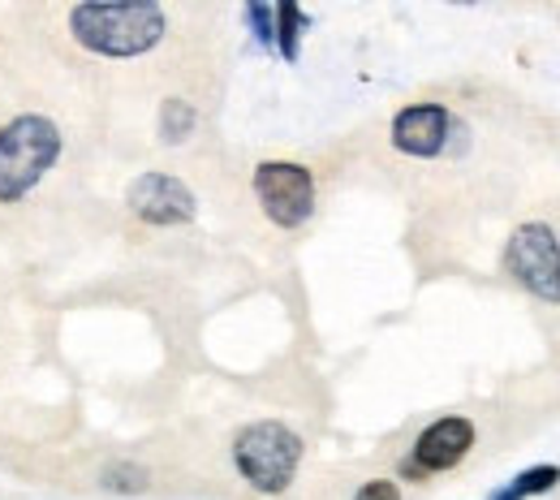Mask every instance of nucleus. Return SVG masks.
Instances as JSON below:
<instances>
[{"label":"nucleus","mask_w":560,"mask_h":500,"mask_svg":"<svg viewBox=\"0 0 560 500\" xmlns=\"http://www.w3.org/2000/svg\"><path fill=\"white\" fill-rule=\"evenodd\" d=\"M195 126H199V113L186 100H168L160 108V135H164V143H186L195 135Z\"/></svg>","instance_id":"11"},{"label":"nucleus","mask_w":560,"mask_h":500,"mask_svg":"<svg viewBox=\"0 0 560 500\" xmlns=\"http://www.w3.org/2000/svg\"><path fill=\"white\" fill-rule=\"evenodd\" d=\"M277 13V53L284 61H298V53H302V26H306V13L293 4V0H284L272 9Z\"/></svg>","instance_id":"10"},{"label":"nucleus","mask_w":560,"mask_h":500,"mask_svg":"<svg viewBox=\"0 0 560 500\" xmlns=\"http://www.w3.org/2000/svg\"><path fill=\"white\" fill-rule=\"evenodd\" d=\"M246 22H250V31H255L259 48H277V13H272L268 4L250 0V4H246Z\"/></svg>","instance_id":"13"},{"label":"nucleus","mask_w":560,"mask_h":500,"mask_svg":"<svg viewBox=\"0 0 560 500\" xmlns=\"http://www.w3.org/2000/svg\"><path fill=\"white\" fill-rule=\"evenodd\" d=\"M448 135H453V117L444 104H410L393 117V147L401 155H415V160H435L444 155L448 147Z\"/></svg>","instance_id":"8"},{"label":"nucleus","mask_w":560,"mask_h":500,"mask_svg":"<svg viewBox=\"0 0 560 500\" xmlns=\"http://www.w3.org/2000/svg\"><path fill=\"white\" fill-rule=\"evenodd\" d=\"M233 466H237V475L255 492L280 497L298 479L302 435L293 428H284V423H277V419H259V423L237 431V440H233Z\"/></svg>","instance_id":"3"},{"label":"nucleus","mask_w":560,"mask_h":500,"mask_svg":"<svg viewBox=\"0 0 560 500\" xmlns=\"http://www.w3.org/2000/svg\"><path fill=\"white\" fill-rule=\"evenodd\" d=\"M560 484V466H530L522 470L509 488H500L491 500H530V497H548L552 488Z\"/></svg>","instance_id":"9"},{"label":"nucleus","mask_w":560,"mask_h":500,"mask_svg":"<svg viewBox=\"0 0 560 500\" xmlns=\"http://www.w3.org/2000/svg\"><path fill=\"white\" fill-rule=\"evenodd\" d=\"M61 160V130L39 117L22 113L0 126V204H22Z\"/></svg>","instance_id":"2"},{"label":"nucleus","mask_w":560,"mask_h":500,"mask_svg":"<svg viewBox=\"0 0 560 500\" xmlns=\"http://www.w3.org/2000/svg\"><path fill=\"white\" fill-rule=\"evenodd\" d=\"M126 204H130V212L139 216L142 224H155V229L195 220V195L173 173H142V177H135Z\"/></svg>","instance_id":"7"},{"label":"nucleus","mask_w":560,"mask_h":500,"mask_svg":"<svg viewBox=\"0 0 560 500\" xmlns=\"http://www.w3.org/2000/svg\"><path fill=\"white\" fill-rule=\"evenodd\" d=\"M164 9L151 0H113V4H73L70 31L86 53L130 61L164 39Z\"/></svg>","instance_id":"1"},{"label":"nucleus","mask_w":560,"mask_h":500,"mask_svg":"<svg viewBox=\"0 0 560 500\" xmlns=\"http://www.w3.org/2000/svg\"><path fill=\"white\" fill-rule=\"evenodd\" d=\"M255 195L277 229H302L315 216V177L293 160H268L255 168Z\"/></svg>","instance_id":"5"},{"label":"nucleus","mask_w":560,"mask_h":500,"mask_svg":"<svg viewBox=\"0 0 560 500\" xmlns=\"http://www.w3.org/2000/svg\"><path fill=\"white\" fill-rule=\"evenodd\" d=\"M475 449V423L466 415H444L435 423H427L401 466L406 479H422V475H444L453 466L466 462V453Z\"/></svg>","instance_id":"6"},{"label":"nucleus","mask_w":560,"mask_h":500,"mask_svg":"<svg viewBox=\"0 0 560 500\" xmlns=\"http://www.w3.org/2000/svg\"><path fill=\"white\" fill-rule=\"evenodd\" d=\"M100 484L108 488V492H126V497H135L147 488V470L135 466V462H113L104 475H100Z\"/></svg>","instance_id":"12"},{"label":"nucleus","mask_w":560,"mask_h":500,"mask_svg":"<svg viewBox=\"0 0 560 500\" xmlns=\"http://www.w3.org/2000/svg\"><path fill=\"white\" fill-rule=\"evenodd\" d=\"M353 500H401V488H397L393 479H366V484L353 492Z\"/></svg>","instance_id":"14"},{"label":"nucleus","mask_w":560,"mask_h":500,"mask_svg":"<svg viewBox=\"0 0 560 500\" xmlns=\"http://www.w3.org/2000/svg\"><path fill=\"white\" fill-rule=\"evenodd\" d=\"M504 272L526 289L530 298L560 306V242L557 229L544 220H526L513 229L504 246Z\"/></svg>","instance_id":"4"}]
</instances>
